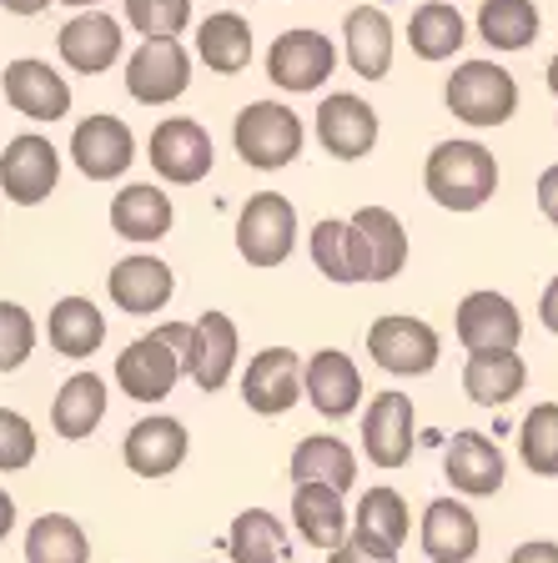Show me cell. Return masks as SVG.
Masks as SVG:
<instances>
[{"instance_id":"19","label":"cell","mask_w":558,"mask_h":563,"mask_svg":"<svg viewBox=\"0 0 558 563\" xmlns=\"http://www.w3.org/2000/svg\"><path fill=\"white\" fill-rule=\"evenodd\" d=\"M303 393H307V402H313L322 418L338 422V418H348V412H358L362 377H358V367H352L348 352L322 347V352H313L307 367H303Z\"/></svg>"},{"instance_id":"3","label":"cell","mask_w":558,"mask_h":563,"mask_svg":"<svg viewBox=\"0 0 558 563\" xmlns=\"http://www.w3.org/2000/svg\"><path fill=\"white\" fill-rule=\"evenodd\" d=\"M232 146L256 172H282L303 152V121H297V111H287L277 101H252L237 111Z\"/></svg>"},{"instance_id":"20","label":"cell","mask_w":558,"mask_h":563,"mask_svg":"<svg viewBox=\"0 0 558 563\" xmlns=\"http://www.w3.org/2000/svg\"><path fill=\"white\" fill-rule=\"evenodd\" d=\"M186 443H192V438H186L182 422L152 412V418H141L127 433L121 453H127V468L136 473V478H166V473H176L186 463Z\"/></svg>"},{"instance_id":"37","label":"cell","mask_w":558,"mask_h":563,"mask_svg":"<svg viewBox=\"0 0 558 563\" xmlns=\"http://www.w3.org/2000/svg\"><path fill=\"white\" fill-rule=\"evenodd\" d=\"M352 533H362V539L383 543L387 553L403 549L407 539V504L397 488H368L358 498V514H352Z\"/></svg>"},{"instance_id":"4","label":"cell","mask_w":558,"mask_h":563,"mask_svg":"<svg viewBox=\"0 0 558 563\" xmlns=\"http://www.w3.org/2000/svg\"><path fill=\"white\" fill-rule=\"evenodd\" d=\"M448 111L468 126H503V121L518 111V81L499 60H463V66L448 76Z\"/></svg>"},{"instance_id":"8","label":"cell","mask_w":558,"mask_h":563,"mask_svg":"<svg viewBox=\"0 0 558 563\" xmlns=\"http://www.w3.org/2000/svg\"><path fill=\"white\" fill-rule=\"evenodd\" d=\"M192 86V56L182 41H141L127 60V91L141 106H166Z\"/></svg>"},{"instance_id":"28","label":"cell","mask_w":558,"mask_h":563,"mask_svg":"<svg viewBox=\"0 0 558 563\" xmlns=\"http://www.w3.org/2000/svg\"><path fill=\"white\" fill-rule=\"evenodd\" d=\"M292 523L313 549L332 553L348 539V508H342V493L322 488V483H297L292 493Z\"/></svg>"},{"instance_id":"2","label":"cell","mask_w":558,"mask_h":563,"mask_svg":"<svg viewBox=\"0 0 558 563\" xmlns=\"http://www.w3.org/2000/svg\"><path fill=\"white\" fill-rule=\"evenodd\" d=\"M186 347H192V328L186 322H166V328L136 338L127 352L117 357V383L127 398L136 402H162L176 387L186 363Z\"/></svg>"},{"instance_id":"49","label":"cell","mask_w":558,"mask_h":563,"mask_svg":"<svg viewBox=\"0 0 558 563\" xmlns=\"http://www.w3.org/2000/svg\"><path fill=\"white\" fill-rule=\"evenodd\" d=\"M548 91H554V96H558V56H554V60H548Z\"/></svg>"},{"instance_id":"24","label":"cell","mask_w":558,"mask_h":563,"mask_svg":"<svg viewBox=\"0 0 558 563\" xmlns=\"http://www.w3.org/2000/svg\"><path fill=\"white\" fill-rule=\"evenodd\" d=\"M342 41H348V66L362 81H383L393 70V21L378 5H358L342 21Z\"/></svg>"},{"instance_id":"14","label":"cell","mask_w":558,"mask_h":563,"mask_svg":"<svg viewBox=\"0 0 558 563\" xmlns=\"http://www.w3.org/2000/svg\"><path fill=\"white\" fill-rule=\"evenodd\" d=\"M453 328L468 352H513L524 338V317L503 292H468L458 302Z\"/></svg>"},{"instance_id":"40","label":"cell","mask_w":558,"mask_h":563,"mask_svg":"<svg viewBox=\"0 0 558 563\" xmlns=\"http://www.w3.org/2000/svg\"><path fill=\"white\" fill-rule=\"evenodd\" d=\"M313 262L317 272H322L327 282H358L352 277V252H348V222H338V217H322V222L313 227Z\"/></svg>"},{"instance_id":"34","label":"cell","mask_w":558,"mask_h":563,"mask_svg":"<svg viewBox=\"0 0 558 563\" xmlns=\"http://www.w3.org/2000/svg\"><path fill=\"white\" fill-rule=\"evenodd\" d=\"M463 15L448 5V0H428V5H418L413 11V25H407V46H413V56L418 60H448L463 51Z\"/></svg>"},{"instance_id":"41","label":"cell","mask_w":558,"mask_h":563,"mask_svg":"<svg viewBox=\"0 0 558 563\" xmlns=\"http://www.w3.org/2000/svg\"><path fill=\"white\" fill-rule=\"evenodd\" d=\"M35 347V322L21 302H0V373H15V367L31 357Z\"/></svg>"},{"instance_id":"31","label":"cell","mask_w":558,"mask_h":563,"mask_svg":"<svg viewBox=\"0 0 558 563\" xmlns=\"http://www.w3.org/2000/svg\"><path fill=\"white\" fill-rule=\"evenodd\" d=\"M46 338L61 357H91L96 347L106 342V317L91 297H61L51 307V322H46Z\"/></svg>"},{"instance_id":"29","label":"cell","mask_w":558,"mask_h":563,"mask_svg":"<svg viewBox=\"0 0 558 563\" xmlns=\"http://www.w3.org/2000/svg\"><path fill=\"white\" fill-rule=\"evenodd\" d=\"M292 478L322 483V488H332V493H348L352 478H358V457H352V448L342 443V438L313 433L297 443V453H292Z\"/></svg>"},{"instance_id":"45","label":"cell","mask_w":558,"mask_h":563,"mask_svg":"<svg viewBox=\"0 0 558 563\" xmlns=\"http://www.w3.org/2000/svg\"><path fill=\"white\" fill-rule=\"evenodd\" d=\"M508 563H558V543L534 539V543H524V549H513Z\"/></svg>"},{"instance_id":"39","label":"cell","mask_w":558,"mask_h":563,"mask_svg":"<svg viewBox=\"0 0 558 563\" xmlns=\"http://www.w3.org/2000/svg\"><path fill=\"white\" fill-rule=\"evenodd\" d=\"M127 21L146 41H176L192 21V0H127Z\"/></svg>"},{"instance_id":"9","label":"cell","mask_w":558,"mask_h":563,"mask_svg":"<svg viewBox=\"0 0 558 563\" xmlns=\"http://www.w3.org/2000/svg\"><path fill=\"white\" fill-rule=\"evenodd\" d=\"M338 70V46L322 31H282L267 51V76L282 91H317Z\"/></svg>"},{"instance_id":"50","label":"cell","mask_w":558,"mask_h":563,"mask_svg":"<svg viewBox=\"0 0 558 563\" xmlns=\"http://www.w3.org/2000/svg\"><path fill=\"white\" fill-rule=\"evenodd\" d=\"M66 5H76V11H91L96 0H66Z\"/></svg>"},{"instance_id":"22","label":"cell","mask_w":558,"mask_h":563,"mask_svg":"<svg viewBox=\"0 0 558 563\" xmlns=\"http://www.w3.org/2000/svg\"><path fill=\"white\" fill-rule=\"evenodd\" d=\"M106 292H111V302H117L121 312L152 317V312H162V307L172 302L176 277H172V267H166L162 257H127V262L111 267Z\"/></svg>"},{"instance_id":"44","label":"cell","mask_w":558,"mask_h":563,"mask_svg":"<svg viewBox=\"0 0 558 563\" xmlns=\"http://www.w3.org/2000/svg\"><path fill=\"white\" fill-rule=\"evenodd\" d=\"M538 211L558 227V166H548V172L538 176Z\"/></svg>"},{"instance_id":"36","label":"cell","mask_w":558,"mask_h":563,"mask_svg":"<svg viewBox=\"0 0 558 563\" xmlns=\"http://www.w3.org/2000/svg\"><path fill=\"white\" fill-rule=\"evenodd\" d=\"M478 35L493 51H524L538 41V5L534 0H483Z\"/></svg>"},{"instance_id":"26","label":"cell","mask_w":558,"mask_h":563,"mask_svg":"<svg viewBox=\"0 0 558 563\" xmlns=\"http://www.w3.org/2000/svg\"><path fill=\"white\" fill-rule=\"evenodd\" d=\"M172 222H176L172 197H166L162 187H146V181L121 187L117 201H111V227H117V236H127V242H162V236L172 232Z\"/></svg>"},{"instance_id":"16","label":"cell","mask_w":558,"mask_h":563,"mask_svg":"<svg viewBox=\"0 0 558 563\" xmlns=\"http://www.w3.org/2000/svg\"><path fill=\"white\" fill-rule=\"evenodd\" d=\"M70 156L91 181H117L136 162V136L121 117H86L70 136Z\"/></svg>"},{"instance_id":"10","label":"cell","mask_w":558,"mask_h":563,"mask_svg":"<svg viewBox=\"0 0 558 563\" xmlns=\"http://www.w3.org/2000/svg\"><path fill=\"white\" fill-rule=\"evenodd\" d=\"M146 156H152L156 176H166L172 187H192V181H201V176L211 172L217 146H211L207 126H197L192 117H172V121H162V126L152 131Z\"/></svg>"},{"instance_id":"38","label":"cell","mask_w":558,"mask_h":563,"mask_svg":"<svg viewBox=\"0 0 558 563\" xmlns=\"http://www.w3.org/2000/svg\"><path fill=\"white\" fill-rule=\"evenodd\" d=\"M518 457L538 478H558V402H534L518 428Z\"/></svg>"},{"instance_id":"18","label":"cell","mask_w":558,"mask_h":563,"mask_svg":"<svg viewBox=\"0 0 558 563\" xmlns=\"http://www.w3.org/2000/svg\"><path fill=\"white\" fill-rule=\"evenodd\" d=\"M0 86H6V101L21 111V117L31 121H61L70 111V86L61 70H51L46 60H11L6 66V76H0Z\"/></svg>"},{"instance_id":"12","label":"cell","mask_w":558,"mask_h":563,"mask_svg":"<svg viewBox=\"0 0 558 563\" xmlns=\"http://www.w3.org/2000/svg\"><path fill=\"white\" fill-rule=\"evenodd\" d=\"M317 141L327 156L338 162H358L378 146V111L352 91H332L317 106Z\"/></svg>"},{"instance_id":"32","label":"cell","mask_w":558,"mask_h":563,"mask_svg":"<svg viewBox=\"0 0 558 563\" xmlns=\"http://www.w3.org/2000/svg\"><path fill=\"white\" fill-rule=\"evenodd\" d=\"M197 56L207 60L217 76H237V70H247V60H252V25H247L237 11L207 15L201 31H197Z\"/></svg>"},{"instance_id":"42","label":"cell","mask_w":558,"mask_h":563,"mask_svg":"<svg viewBox=\"0 0 558 563\" xmlns=\"http://www.w3.org/2000/svg\"><path fill=\"white\" fill-rule=\"evenodd\" d=\"M35 463V428L31 418L0 408V473H21Z\"/></svg>"},{"instance_id":"43","label":"cell","mask_w":558,"mask_h":563,"mask_svg":"<svg viewBox=\"0 0 558 563\" xmlns=\"http://www.w3.org/2000/svg\"><path fill=\"white\" fill-rule=\"evenodd\" d=\"M327 563H397V553H387L383 543L362 539V533H348L338 549L327 553Z\"/></svg>"},{"instance_id":"48","label":"cell","mask_w":558,"mask_h":563,"mask_svg":"<svg viewBox=\"0 0 558 563\" xmlns=\"http://www.w3.org/2000/svg\"><path fill=\"white\" fill-rule=\"evenodd\" d=\"M11 528H15V504H11V493L0 488V539H6Z\"/></svg>"},{"instance_id":"7","label":"cell","mask_w":558,"mask_h":563,"mask_svg":"<svg viewBox=\"0 0 558 563\" xmlns=\"http://www.w3.org/2000/svg\"><path fill=\"white\" fill-rule=\"evenodd\" d=\"M368 352L372 363L393 377H423L438 367V332L423 317H403L387 312L368 328Z\"/></svg>"},{"instance_id":"5","label":"cell","mask_w":558,"mask_h":563,"mask_svg":"<svg viewBox=\"0 0 558 563\" xmlns=\"http://www.w3.org/2000/svg\"><path fill=\"white\" fill-rule=\"evenodd\" d=\"M297 242V207L282 191H256L237 217V252L247 267H282Z\"/></svg>"},{"instance_id":"25","label":"cell","mask_w":558,"mask_h":563,"mask_svg":"<svg viewBox=\"0 0 558 563\" xmlns=\"http://www.w3.org/2000/svg\"><path fill=\"white\" fill-rule=\"evenodd\" d=\"M423 553L433 563H468L478 553V518L458 498H433L423 514Z\"/></svg>"},{"instance_id":"6","label":"cell","mask_w":558,"mask_h":563,"mask_svg":"<svg viewBox=\"0 0 558 563\" xmlns=\"http://www.w3.org/2000/svg\"><path fill=\"white\" fill-rule=\"evenodd\" d=\"M348 252L358 282H393L407 267V232L387 207H362L348 222Z\"/></svg>"},{"instance_id":"15","label":"cell","mask_w":558,"mask_h":563,"mask_svg":"<svg viewBox=\"0 0 558 563\" xmlns=\"http://www.w3.org/2000/svg\"><path fill=\"white\" fill-rule=\"evenodd\" d=\"M242 398L262 418H282L292 402L303 398V363L287 347H262L252 357V367L242 373Z\"/></svg>"},{"instance_id":"13","label":"cell","mask_w":558,"mask_h":563,"mask_svg":"<svg viewBox=\"0 0 558 563\" xmlns=\"http://www.w3.org/2000/svg\"><path fill=\"white\" fill-rule=\"evenodd\" d=\"M413 428L418 412L407 393H372V408L362 412V448L378 468H403L413 457Z\"/></svg>"},{"instance_id":"21","label":"cell","mask_w":558,"mask_h":563,"mask_svg":"<svg viewBox=\"0 0 558 563\" xmlns=\"http://www.w3.org/2000/svg\"><path fill=\"white\" fill-rule=\"evenodd\" d=\"M442 473H448V483H453L458 493H468V498H493V493L503 488V453L489 433L463 428V433H453L448 453H442Z\"/></svg>"},{"instance_id":"23","label":"cell","mask_w":558,"mask_h":563,"mask_svg":"<svg viewBox=\"0 0 558 563\" xmlns=\"http://www.w3.org/2000/svg\"><path fill=\"white\" fill-rule=\"evenodd\" d=\"M56 46H61V60H66L70 70L101 76V70L117 66V56H121V25L106 11H81L76 21L61 25Z\"/></svg>"},{"instance_id":"1","label":"cell","mask_w":558,"mask_h":563,"mask_svg":"<svg viewBox=\"0 0 558 563\" xmlns=\"http://www.w3.org/2000/svg\"><path fill=\"white\" fill-rule=\"evenodd\" d=\"M423 187L442 211H478L499 191V162L478 141H438L423 166Z\"/></svg>"},{"instance_id":"46","label":"cell","mask_w":558,"mask_h":563,"mask_svg":"<svg viewBox=\"0 0 558 563\" xmlns=\"http://www.w3.org/2000/svg\"><path fill=\"white\" fill-rule=\"evenodd\" d=\"M538 317H544V328L558 332V277L544 287V297H538Z\"/></svg>"},{"instance_id":"11","label":"cell","mask_w":558,"mask_h":563,"mask_svg":"<svg viewBox=\"0 0 558 563\" xmlns=\"http://www.w3.org/2000/svg\"><path fill=\"white\" fill-rule=\"evenodd\" d=\"M61 181V152L46 136H15L6 152H0V187L15 207H35L46 201Z\"/></svg>"},{"instance_id":"27","label":"cell","mask_w":558,"mask_h":563,"mask_svg":"<svg viewBox=\"0 0 558 563\" xmlns=\"http://www.w3.org/2000/svg\"><path fill=\"white\" fill-rule=\"evenodd\" d=\"M528 383V367L518 352H468L463 393L478 408H508Z\"/></svg>"},{"instance_id":"35","label":"cell","mask_w":558,"mask_h":563,"mask_svg":"<svg viewBox=\"0 0 558 563\" xmlns=\"http://www.w3.org/2000/svg\"><path fill=\"white\" fill-rule=\"evenodd\" d=\"M91 559V543H86V528L66 514H41L25 528V563H86Z\"/></svg>"},{"instance_id":"30","label":"cell","mask_w":558,"mask_h":563,"mask_svg":"<svg viewBox=\"0 0 558 563\" xmlns=\"http://www.w3.org/2000/svg\"><path fill=\"white\" fill-rule=\"evenodd\" d=\"M227 553H232V563H292L287 528H282V518L267 514V508H247V514L232 518V528H227Z\"/></svg>"},{"instance_id":"47","label":"cell","mask_w":558,"mask_h":563,"mask_svg":"<svg viewBox=\"0 0 558 563\" xmlns=\"http://www.w3.org/2000/svg\"><path fill=\"white\" fill-rule=\"evenodd\" d=\"M0 5H6L11 15H41V11L51 5V0H0Z\"/></svg>"},{"instance_id":"17","label":"cell","mask_w":558,"mask_h":563,"mask_svg":"<svg viewBox=\"0 0 558 563\" xmlns=\"http://www.w3.org/2000/svg\"><path fill=\"white\" fill-rule=\"evenodd\" d=\"M232 367H237V322L227 312H201L192 322V347H186L182 373H192V383L201 393H221Z\"/></svg>"},{"instance_id":"33","label":"cell","mask_w":558,"mask_h":563,"mask_svg":"<svg viewBox=\"0 0 558 563\" xmlns=\"http://www.w3.org/2000/svg\"><path fill=\"white\" fill-rule=\"evenodd\" d=\"M106 418V383L96 373H76L66 377V387L56 393V408H51V422H56L61 438H91L96 422Z\"/></svg>"}]
</instances>
